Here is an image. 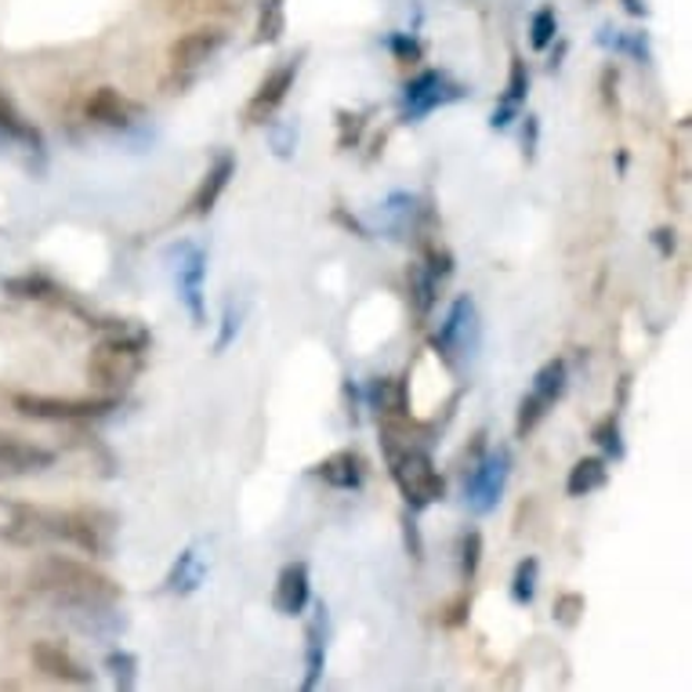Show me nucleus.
Listing matches in <instances>:
<instances>
[{"mask_svg":"<svg viewBox=\"0 0 692 692\" xmlns=\"http://www.w3.org/2000/svg\"><path fill=\"white\" fill-rule=\"evenodd\" d=\"M120 522L113 511L102 508H77V511H54V541H66L94 559H109L117 544Z\"/></svg>","mask_w":692,"mask_h":692,"instance_id":"4","label":"nucleus"},{"mask_svg":"<svg viewBox=\"0 0 692 692\" xmlns=\"http://www.w3.org/2000/svg\"><path fill=\"white\" fill-rule=\"evenodd\" d=\"M237 330H240V312L232 309V304H225V315H221V338L214 341V352H225L232 338H237Z\"/></svg>","mask_w":692,"mask_h":692,"instance_id":"38","label":"nucleus"},{"mask_svg":"<svg viewBox=\"0 0 692 692\" xmlns=\"http://www.w3.org/2000/svg\"><path fill=\"white\" fill-rule=\"evenodd\" d=\"M616 66H605V73H602V94H605V102H616Z\"/></svg>","mask_w":692,"mask_h":692,"instance_id":"41","label":"nucleus"},{"mask_svg":"<svg viewBox=\"0 0 692 692\" xmlns=\"http://www.w3.org/2000/svg\"><path fill=\"white\" fill-rule=\"evenodd\" d=\"M407 283H410V301H413V312L424 315L432 312V304H435V290H439V280L432 272H428L424 265H410L407 272Z\"/></svg>","mask_w":692,"mask_h":692,"instance_id":"28","label":"nucleus"},{"mask_svg":"<svg viewBox=\"0 0 692 692\" xmlns=\"http://www.w3.org/2000/svg\"><path fill=\"white\" fill-rule=\"evenodd\" d=\"M565 381H570V370H565L562 359H551V363H544L541 370H536L533 378V395L544 399L548 407H555L562 392H565Z\"/></svg>","mask_w":692,"mask_h":692,"instance_id":"25","label":"nucleus"},{"mask_svg":"<svg viewBox=\"0 0 692 692\" xmlns=\"http://www.w3.org/2000/svg\"><path fill=\"white\" fill-rule=\"evenodd\" d=\"M287 33V8L283 0H265L258 11V30H254V44H280Z\"/></svg>","mask_w":692,"mask_h":692,"instance_id":"27","label":"nucleus"},{"mask_svg":"<svg viewBox=\"0 0 692 692\" xmlns=\"http://www.w3.org/2000/svg\"><path fill=\"white\" fill-rule=\"evenodd\" d=\"M536 576H541V562L533 555H525L519 565H515V576H511V599L519 605H533L536 599Z\"/></svg>","mask_w":692,"mask_h":692,"instance_id":"29","label":"nucleus"},{"mask_svg":"<svg viewBox=\"0 0 692 692\" xmlns=\"http://www.w3.org/2000/svg\"><path fill=\"white\" fill-rule=\"evenodd\" d=\"M203 275H207V254L200 247H185L182 251V261H178V294H182L185 309L192 315V323H203L207 312H203Z\"/></svg>","mask_w":692,"mask_h":692,"instance_id":"15","label":"nucleus"},{"mask_svg":"<svg viewBox=\"0 0 692 692\" xmlns=\"http://www.w3.org/2000/svg\"><path fill=\"white\" fill-rule=\"evenodd\" d=\"M146 349L149 334L142 327H117L99 349L91 352V381L102 389H128V384L142 373L146 367Z\"/></svg>","mask_w":692,"mask_h":692,"instance_id":"3","label":"nucleus"},{"mask_svg":"<svg viewBox=\"0 0 692 692\" xmlns=\"http://www.w3.org/2000/svg\"><path fill=\"white\" fill-rule=\"evenodd\" d=\"M653 247H656V251H660L663 258H671V254H674V247H678L674 229H668V225L656 229V232H653Z\"/></svg>","mask_w":692,"mask_h":692,"instance_id":"40","label":"nucleus"},{"mask_svg":"<svg viewBox=\"0 0 692 692\" xmlns=\"http://www.w3.org/2000/svg\"><path fill=\"white\" fill-rule=\"evenodd\" d=\"M88 120L102 123V128H128V123L138 117V106L131 99H123L117 88H99L91 91V99L84 102Z\"/></svg>","mask_w":692,"mask_h":692,"instance_id":"16","label":"nucleus"},{"mask_svg":"<svg viewBox=\"0 0 692 692\" xmlns=\"http://www.w3.org/2000/svg\"><path fill=\"white\" fill-rule=\"evenodd\" d=\"M11 410L33 421H91L106 418L117 410V395H94V399H59V395H11Z\"/></svg>","mask_w":692,"mask_h":692,"instance_id":"6","label":"nucleus"},{"mask_svg":"<svg viewBox=\"0 0 692 692\" xmlns=\"http://www.w3.org/2000/svg\"><path fill=\"white\" fill-rule=\"evenodd\" d=\"M323 668H327V642H323V624L315 620V624H309V631H304V682H301L304 692H312L320 685Z\"/></svg>","mask_w":692,"mask_h":692,"instance_id":"23","label":"nucleus"},{"mask_svg":"<svg viewBox=\"0 0 692 692\" xmlns=\"http://www.w3.org/2000/svg\"><path fill=\"white\" fill-rule=\"evenodd\" d=\"M367 403L378 410L381 418H389V421H407V413H410L407 384L399 381V378H378V381H370Z\"/></svg>","mask_w":692,"mask_h":692,"instance_id":"19","label":"nucleus"},{"mask_svg":"<svg viewBox=\"0 0 692 692\" xmlns=\"http://www.w3.org/2000/svg\"><path fill=\"white\" fill-rule=\"evenodd\" d=\"M315 472H320V479L334 490H359L363 487V457L355 450H338V453H330Z\"/></svg>","mask_w":692,"mask_h":692,"instance_id":"20","label":"nucleus"},{"mask_svg":"<svg viewBox=\"0 0 692 692\" xmlns=\"http://www.w3.org/2000/svg\"><path fill=\"white\" fill-rule=\"evenodd\" d=\"M548 410H551V407L544 403V399H536L533 392H530V395H525V399H522V403H519V418H515V435H519V439H525V435H530V432H533V428H536V424H541V421L548 418Z\"/></svg>","mask_w":692,"mask_h":692,"instance_id":"30","label":"nucleus"},{"mask_svg":"<svg viewBox=\"0 0 692 692\" xmlns=\"http://www.w3.org/2000/svg\"><path fill=\"white\" fill-rule=\"evenodd\" d=\"M312 599V584H309V565L304 562H290L275 576L272 588V609L280 616H301L304 605Z\"/></svg>","mask_w":692,"mask_h":692,"instance_id":"13","label":"nucleus"},{"mask_svg":"<svg viewBox=\"0 0 692 692\" xmlns=\"http://www.w3.org/2000/svg\"><path fill=\"white\" fill-rule=\"evenodd\" d=\"M620 4H624V8L631 11V16H645V4H642V0H620Z\"/></svg>","mask_w":692,"mask_h":692,"instance_id":"45","label":"nucleus"},{"mask_svg":"<svg viewBox=\"0 0 692 692\" xmlns=\"http://www.w3.org/2000/svg\"><path fill=\"white\" fill-rule=\"evenodd\" d=\"M106 668L109 674H113L117 689H134V678H138V660L131 653H123V649H117V653L106 656Z\"/></svg>","mask_w":692,"mask_h":692,"instance_id":"33","label":"nucleus"},{"mask_svg":"<svg viewBox=\"0 0 692 692\" xmlns=\"http://www.w3.org/2000/svg\"><path fill=\"white\" fill-rule=\"evenodd\" d=\"M392 51H395L399 62H418L421 59V44L413 37H407V33H395L392 37Z\"/></svg>","mask_w":692,"mask_h":692,"instance_id":"39","label":"nucleus"},{"mask_svg":"<svg viewBox=\"0 0 692 692\" xmlns=\"http://www.w3.org/2000/svg\"><path fill=\"white\" fill-rule=\"evenodd\" d=\"M232 174H237V160H232L229 152H221V157L214 160V168L203 174L200 189L192 192L189 214H197V218L211 214V211H214V203H218V197H221V192H225V185H229V178H232Z\"/></svg>","mask_w":692,"mask_h":692,"instance_id":"18","label":"nucleus"},{"mask_svg":"<svg viewBox=\"0 0 692 692\" xmlns=\"http://www.w3.org/2000/svg\"><path fill=\"white\" fill-rule=\"evenodd\" d=\"M203 562L197 555V548H185L182 555H178V562L171 565V573L168 580H163V591H171V594H192L200 584H203Z\"/></svg>","mask_w":692,"mask_h":692,"instance_id":"22","label":"nucleus"},{"mask_svg":"<svg viewBox=\"0 0 692 692\" xmlns=\"http://www.w3.org/2000/svg\"><path fill=\"white\" fill-rule=\"evenodd\" d=\"M609 482V461L605 457H580L570 468V479H565V493L570 497H591L594 490H602Z\"/></svg>","mask_w":692,"mask_h":692,"instance_id":"21","label":"nucleus"},{"mask_svg":"<svg viewBox=\"0 0 692 692\" xmlns=\"http://www.w3.org/2000/svg\"><path fill=\"white\" fill-rule=\"evenodd\" d=\"M555 33H559V19H555V11L551 8H541L533 16V22H530V44L536 48V51H544L551 40H555Z\"/></svg>","mask_w":692,"mask_h":692,"instance_id":"34","label":"nucleus"},{"mask_svg":"<svg viewBox=\"0 0 692 692\" xmlns=\"http://www.w3.org/2000/svg\"><path fill=\"white\" fill-rule=\"evenodd\" d=\"M221 44H225V30H218V26H200V30H189L174 40L168 51V62L174 73H197L203 62H211L221 51Z\"/></svg>","mask_w":692,"mask_h":692,"instance_id":"11","label":"nucleus"},{"mask_svg":"<svg viewBox=\"0 0 692 692\" xmlns=\"http://www.w3.org/2000/svg\"><path fill=\"white\" fill-rule=\"evenodd\" d=\"M533 146H536V117H525V152L533 157Z\"/></svg>","mask_w":692,"mask_h":692,"instance_id":"44","label":"nucleus"},{"mask_svg":"<svg viewBox=\"0 0 692 692\" xmlns=\"http://www.w3.org/2000/svg\"><path fill=\"white\" fill-rule=\"evenodd\" d=\"M508 475H511L508 450H493V453L482 457V461H475V468L464 479V497H468V504H472V511L487 515V511H493L497 504H501Z\"/></svg>","mask_w":692,"mask_h":692,"instance_id":"8","label":"nucleus"},{"mask_svg":"<svg viewBox=\"0 0 692 692\" xmlns=\"http://www.w3.org/2000/svg\"><path fill=\"white\" fill-rule=\"evenodd\" d=\"M525 94H530V69H525V62L519 59V54H511L504 99H501V106H497V109H493V117H490V128H493V131H504L508 123L519 117V109H522V102H525Z\"/></svg>","mask_w":692,"mask_h":692,"instance_id":"17","label":"nucleus"},{"mask_svg":"<svg viewBox=\"0 0 692 692\" xmlns=\"http://www.w3.org/2000/svg\"><path fill=\"white\" fill-rule=\"evenodd\" d=\"M4 290L11 298H19V301H44V298L62 294L59 283H51L48 275H40V272L11 275V280H4Z\"/></svg>","mask_w":692,"mask_h":692,"instance_id":"26","label":"nucleus"},{"mask_svg":"<svg viewBox=\"0 0 692 692\" xmlns=\"http://www.w3.org/2000/svg\"><path fill=\"white\" fill-rule=\"evenodd\" d=\"M584 609H588L584 594L565 591V594H559V599H555V605H551V616H555L562 628H576L580 616H584Z\"/></svg>","mask_w":692,"mask_h":692,"instance_id":"32","label":"nucleus"},{"mask_svg":"<svg viewBox=\"0 0 692 692\" xmlns=\"http://www.w3.org/2000/svg\"><path fill=\"white\" fill-rule=\"evenodd\" d=\"M591 439H594V447H599L605 457H613V461H620V457H624V439H620L616 418H605L602 424H594Z\"/></svg>","mask_w":692,"mask_h":692,"instance_id":"31","label":"nucleus"},{"mask_svg":"<svg viewBox=\"0 0 692 692\" xmlns=\"http://www.w3.org/2000/svg\"><path fill=\"white\" fill-rule=\"evenodd\" d=\"M479 312H475V301L461 294L447 312V320H442V327L432 334V349L447 359V367H461L468 355H475L479 349Z\"/></svg>","mask_w":692,"mask_h":692,"instance_id":"5","label":"nucleus"},{"mask_svg":"<svg viewBox=\"0 0 692 692\" xmlns=\"http://www.w3.org/2000/svg\"><path fill=\"white\" fill-rule=\"evenodd\" d=\"M384 453H389L392 482L399 487V493H403L410 511H424L447 497V482H442L428 450L413 447V442H403V447H399V442H384Z\"/></svg>","mask_w":692,"mask_h":692,"instance_id":"2","label":"nucleus"},{"mask_svg":"<svg viewBox=\"0 0 692 692\" xmlns=\"http://www.w3.org/2000/svg\"><path fill=\"white\" fill-rule=\"evenodd\" d=\"M407 548L413 559H421V536H418V525H413V519L407 515Z\"/></svg>","mask_w":692,"mask_h":692,"instance_id":"43","label":"nucleus"},{"mask_svg":"<svg viewBox=\"0 0 692 692\" xmlns=\"http://www.w3.org/2000/svg\"><path fill=\"white\" fill-rule=\"evenodd\" d=\"M367 128L363 113H349V109H338V149H352L359 142V134Z\"/></svg>","mask_w":692,"mask_h":692,"instance_id":"36","label":"nucleus"},{"mask_svg":"<svg viewBox=\"0 0 692 692\" xmlns=\"http://www.w3.org/2000/svg\"><path fill=\"white\" fill-rule=\"evenodd\" d=\"M0 541L16 548H40L54 541V511L0 497Z\"/></svg>","mask_w":692,"mask_h":692,"instance_id":"7","label":"nucleus"},{"mask_svg":"<svg viewBox=\"0 0 692 692\" xmlns=\"http://www.w3.org/2000/svg\"><path fill=\"white\" fill-rule=\"evenodd\" d=\"M30 656L40 674L59 678V682H69V685H94V671H88L84 663L69 656L59 642H37L30 649Z\"/></svg>","mask_w":692,"mask_h":692,"instance_id":"14","label":"nucleus"},{"mask_svg":"<svg viewBox=\"0 0 692 692\" xmlns=\"http://www.w3.org/2000/svg\"><path fill=\"white\" fill-rule=\"evenodd\" d=\"M298 69H301V59H287L283 66H275L272 73L261 80L258 91L251 94V102H247V113H243L251 128H258V123H269L275 117V109L287 102L290 88H294Z\"/></svg>","mask_w":692,"mask_h":692,"instance_id":"10","label":"nucleus"},{"mask_svg":"<svg viewBox=\"0 0 692 692\" xmlns=\"http://www.w3.org/2000/svg\"><path fill=\"white\" fill-rule=\"evenodd\" d=\"M424 269L435 275V280H447V275L453 272V254L447 251V247H428L424 251Z\"/></svg>","mask_w":692,"mask_h":692,"instance_id":"37","label":"nucleus"},{"mask_svg":"<svg viewBox=\"0 0 692 692\" xmlns=\"http://www.w3.org/2000/svg\"><path fill=\"white\" fill-rule=\"evenodd\" d=\"M464 88L450 84L447 77L435 73V69H424L403 88V117L407 120H424L428 113H435L439 106H447L453 99H461Z\"/></svg>","mask_w":692,"mask_h":692,"instance_id":"9","label":"nucleus"},{"mask_svg":"<svg viewBox=\"0 0 692 692\" xmlns=\"http://www.w3.org/2000/svg\"><path fill=\"white\" fill-rule=\"evenodd\" d=\"M54 464V453L44 447H33L22 435L0 432V479H19V475H37L48 472Z\"/></svg>","mask_w":692,"mask_h":692,"instance_id":"12","label":"nucleus"},{"mask_svg":"<svg viewBox=\"0 0 692 692\" xmlns=\"http://www.w3.org/2000/svg\"><path fill=\"white\" fill-rule=\"evenodd\" d=\"M479 562H482V533L468 530L461 536V573H464V580H475Z\"/></svg>","mask_w":692,"mask_h":692,"instance_id":"35","label":"nucleus"},{"mask_svg":"<svg viewBox=\"0 0 692 692\" xmlns=\"http://www.w3.org/2000/svg\"><path fill=\"white\" fill-rule=\"evenodd\" d=\"M0 131H4L8 138H16V142H22V146L44 149V138H40V131L19 113L16 106H11V99L4 91H0Z\"/></svg>","mask_w":692,"mask_h":692,"instance_id":"24","label":"nucleus"},{"mask_svg":"<svg viewBox=\"0 0 692 692\" xmlns=\"http://www.w3.org/2000/svg\"><path fill=\"white\" fill-rule=\"evenodd\" d=\"M468 605H472V602H468V594H461V599H457V602L450 605V616H447V624H450V628L464 624V613H468Z\"/></svg>","mask_w":692,"mask_h":692,"instance_id":"42","label":"nucleus"},{"mask_svg":"<svg viewBox=\"0 0 692 692\" xmlns=\"http://www.w3.org/2000/svg\"><path fill=\"white\" fill-rule=\"evenodd\" d=\"M37 591H44L54 605L69 609V613H88V616H106L113 613L117 602L123 599V588L113 576L99 573L88 562L48 555L33 570Z\"/></svg>","mask_w":692,"mask_h":692,"instance_id":"1","label":"nucleus"}]
</instances>
